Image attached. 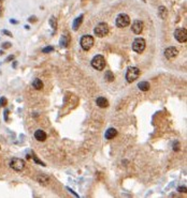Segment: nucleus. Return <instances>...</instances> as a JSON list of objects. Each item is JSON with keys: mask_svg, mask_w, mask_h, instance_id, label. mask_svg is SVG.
<instances>
[{"mask_svg": "<svg viewBox=\"0 0 187 198\" xmlns=\"http://www.w3.org/2000/svg\"><path fill=\"white\" fill-rule=\"evenodd\" d=\"M174 37L180 43H185L187 41V31L185 28H178L174 31Z\"/></svg>", "mask_w": 187, "mask_h": 198, "instance_id": "nucleus-8", "label": "nucleus"}, {"mask_svg": "<svg viewBox=\"0 0 187 198\" xmlns=\"http://www.w3.org/2000/svg\"><path fill=\"white\" fill-rule=\"evenodd\" d=\"M138 88L141 90V91H147L150 89V84L147 81H140L138 84Z\"/></svg>", "mask_w": 187, "mask_h": 198, "instance_id": "nucleus-17", "label": "nucleus"}, {"mask_svg": "<svg viewBox=\"0 0 187 198\" xmlns=\"http://www.w3.org/2000/svg\"><path fill=\"white\" fill-rule=\"evenodd\" d=\"M104 78H106V81L111 83V81H114V75H113V73L111 71H106V74H104Z\"/></svg>", "mask_w": 187, "mask_h": 198, "instance_id": "nucleus-20", "label": "nucleus"}, {"mask_svg": "<svg viewBox=\"0 0 187 198\" xmlns=\"http://www.w3.org/2000/svg\"><path fill=\"white\" fill-rule=\"evenodd\" d=\"M173 150H175V151L180 150V144H178V141H174V144H173Z\"/></svg>", "mask_w": 187, "mask_h": 198, "instance_id": "nucleus-25", "label": "nucleus"}, {"mask_svg": "<svg viewBox=\"0 0 187 198\" xmlns=\"http://www.w3.org/2000/svg\"><path fill=\"white\" fill-rule=\"evenodd\" d=\"M34 138L38 141H45L46 139V134L43 130H37L34 132Z\"/></svg>", "mask_w": 187, "mask_h": 198, "instance_id": "nucleus-11", "label": "nucleus"}, {"mask_svg": "<svg viewBox=\"0 0 187 198\" xmlns=\"http://www.w3.org/2000/svg\"><path fill=\"white\" fill-rule=\"evenodd\" d=\"M163 54H165V57L167 59H173L178 55V50H176L175 47L171 46V47L166 48L165 52H163Z\"/></svg>", "mask_w": 187, "mask_h": 198, "instance_id": "nucleus-10", "label": "nucleus"}, {"mask_svg": "<svg viewBox=\"0 0 187 198\" xmlns=\"http://www.w3.org/2000/svg\"><path fill=\"white\" fill-rule=\"evenodd\" d=\"M0 64H1V63H0Z\"/></svg>", "mask_w": 187, "mask_h": 198, "instance_id": "nucleus-34", "label": "nucleus"}, {"mask_svg": "<svg viewBox=\"0 0 187 198\" xmlns=\"http://www.w3.org/2000/svg\"><path fill=\"white\" fill-rule=\"evenodd\" d=\"M37 180L42 184V185H46V184L50 183V178L47 176H45V175H40V176H38Z\"/></svg>", "mask_w": 187, "mask_h": 198, "instance_id": "nucleus-14", "label": "nucleus"}, {"mask_svg": "<svg viewBox=\"0 0 187 198\" xmlns=\"http://www.w3.org/2000/svg\"><path fill=\"white\" fill-rule=\"evenodd\" d=\"M143 23L141 22V21H139V19H137V21H134L133 23H132V25H131V30H132V32L136 34H140L142 31H143Z\"/></svg>", "mask_w": 187, "mask_h": 198, "instance_id": "nucleus-9", "label": "nucleus"}, {"mask_svg": "<svg viewBox=\"0 0 187 198\" xmlns=\"http://www.w3.org/2000/svg\"><path fill=\"white\" fill-rule=\"evenodd\" d=\"M91 66H93L95 70H98V71H102L104 66H106V59L102 55H97L91 59Z\"/></svg>", "mask_w": 187, "mask_h": 198, "instance_id": "nucleus-1", "label": "nucleus"}, {"mask_svg": "<svg viewBox=\"0 0 187 198\" xmlns=\"http://www.w3.org/2000/svg\"><path fill=\"white\" fill-rule=\"evenodd\" d=\"M94 32H95V34H96L97 37H106V34L109 33V26H108V24H106V23H100V24H98V25L95 27Z\"/></svg>", "mask_w": 187, "mask_h": 198, "instance_id": "nucleus-3", "label": "nucleus"}, {"mask_svg": "<svg viewBox=\"0 0 187 198\" xmlns=\"http://www.w3.org/2000/svg\"><path fill=\"white\" fill-rule=\"evenodd\" d=\"M53 50H54L53 46H47V47H45V48H43V50H42V53L49 54V53H51V52H53Z\"/></svg>", "mask_w": 187, "mask_h": 198, "instance_id": "nucleus-22", "label": "nucleus"}, {"mask_svg": "<svg viewBox=\"0 0 187 198\" xmlns=\"http://www.w3.org/2000/svg\"><path fill=\"white\" fill-rule=\"evenodd\" d=\"M10 22L12 23V24H17V22H16L15 19H10Z\"/></svg>", "mask_w": 187, "mask_h": 198, "instance_id": "nucleus-32", "label": "nucleus"}, {"mask_svg": "<svg viewBox=\"0 0 187 198\" xmlns=\"http://www.w3.org/2000/svg\"><path fill=\"white\" fill-rule=\"evenodd\" d=\"M50 24H51V26H52V28H53L54 30H56V28H57V23H56V18H55V17H51Z\"/></svg>", "mask_w": 187, "mask_h": 198, "instance_id": "nucleus-21", "label": "nucleus"}, {"mask_svg": "<svg viewBox=\"0 0 187 198\" xmlns=\"http://www.w3.org/2000/svg\"><path fill=\"white\" fill-rule=\"evenodd\" d=\"M80 44H81V47L84 50H89L94 45V37L89 34H85L81 37Z\"/></svg>", "mask_w": 187, "mask_h": 198, "instance_id": "nucleus-4", "label": "nucleus"}, {"mask_svg": "<svg viewBox=\"0 0 187 198\" xmlns=\"http://www.w3.org/2000/svg\"><path fill=\"white\" fill-rule=\"evenodd\" d=\"M6 99L4 98V96H2L1 99H0V107H3V106H6Z\"/></svg>", "mask_w": 187, "mask_h": 198, "instance_id": "nucleus-23", "label": "nucleus"}, {"mask_svg": "<svg viewBox=\"0 0 187 198\" xmlns=\"http://www.w3.org/2000/svg\"><path fill=\"white\" fill-rule=\"evenodd\" d=\"M143 1H145V0H143Z\"/></svg>", "mask_w": 187, "mask_h": 198, "instance_id": "nucleus-33", "label": "nucleus"}, {"mask_svg": "<svg viewBox=\"0 0 187 198\" xmlns=\"http://www.w3.org/2000/svg\"><path fill=\"white\" fill-rule=\"evenodd\" d=\"M178 191L180 193H186V186H180L178 189Z\"/></svg>", "mask_w": 187, "mask_h": 198, "instance_id": "nucleus-27", "label": "nucleus"}, {"mask_svg": "<svg viewBox=\"0 0 187 198\" xmlns=\"http://www.w3.org/2000/svg\"><path fill=\"white\" fill-rule=\"evenodd\" d=\"M67 190H68V191H69V192H70V193H72V194H73V195H74L75 197H79V195L74 192V191H73V190H71V189H70V187H67Z\"/></svg>", "mask_w": 187, "mask_h": 198, "instance_id": "nucleus-28", "label": "nucleus"}, {"mask_svg": "<svg viewBox=\"0 0 187 198\" xmlns=\"http://www.w3.org/2000/svg\"><path fill=\"white\" fill-rule=\"evenodd\" d=\"M34 162H36V163H38V164L42 165V166H45V164H44V163H42V162H41L40 160H39V158L36 156V155H34Z\"/></svg>", "mask_w": 187, "mask_h": 198, "instance_id": "nucleus-26", "label": "nucleus"}, {"mask_svg": "<svg viewBox=\"0 0 187 198\" xmlns=\"http://www.w3.org/2000/svg\"><path fill=\"white\" fill-rule=\"evenodd\" d=\"M140 76V70L136 66H129L126 72V81L128 83H132Z\"/></svg>", "mask_w": 187, "mask_h": 198, "instance_id": "nucleus-2", "label": "nucleus"}, {"mask_svg": "<svg viewBox=\"0 0 187 198\" xmlns=\"http://www.w3.org/2000/svg\"><path fill=\"white\" fill-rule=\"evenodd\" d=\"M69 44V37L67 35H61L60 37V41H59V45L61 47H67Z\"/></svg>", "mask_w": 187, "mask_h": 198, "instance_id": "nucleus-18", "label": "nucleus"}, {"mask_svg": "<svg viewBox=\"0 0 187 198\" xmlns=\"http://www.w3.org/2000/svg\"><path fill=\"white\" fill-rule=\"evenodd\" d=\"M96 103L100 108H106V107L109 106V102H108V100H106V98H103V96H99V98H97Z\"/></svg>", "mask_w": 187, "mask_h": 198, "instance_id": "nucleus-12", "label": "nucleus"}, {"mask_svg": "<svg viewBox=\"0 0 187 198\" xmlns=\"http://www.w3.org/2000/svg\"><path fill=\"white\" fill-rule=\"evenodd\" d=\"M145 46H146L145 40L142 39V37H137L133 41V43H132V50L138 54L143 53V50H145Z\"/></svg>", "mask_w": 187, "mask_h": 198, "instance_id": "nucleus-6", "label": "nucleus"}, {"mask_svg": "<svg viewBox=\"0 0 187 198\" xmlns=\"http://www.w3.org/2000/svg\"><path fill=\"white\" fill-rule=\"evenodd\" d=\"M10 167L12 168V169H14L15 171H21V170H23L24 167H25V162H24V160H22V158H14L10 161Z\"/></svg>", "mask_w": 187, "mask_h": 198, "instance_id": "nucleus-7", "label": "nucleus"}, {"mask_svg": "<svg viewBox=\"0 0 187 198\" xmlns=\"http://www.w3.org/2000/svg\"><path fill=\"white\" fill-rule=\"evenodd\" d=\"M116 135H117V131H116L114 127H110V129L106 130V134H104V137H106V139H112Z\"/></svg>", "mask_w": 187, "mask_h": 198, "instance_id": "nucleus-13", "label": "nucleus"}, {"mask_svg": "<svg viewBox=\"0 0 187 198\" xmlns=\"http://www.w3.org/2000/svg\"><path fill=\"white\" fill-rule=\"evenodd\" d=\"M82 21H83V15H80L79 17L74 19V22H73V26H72V29L74 31L78 30V28L80 27V25L82 24Z\"/></svg>", "mask_w": 187, "mask_h": 198, "instance_id": "nucleus-15", "label": "nucleus"}, {"mask_svg": "<svg viewBox=\"0 0 187 198\" xmlns=\"http://www.w3.org/2000/svg\"><path fill=\"white\" fill-rule=\"evenodd\" d=\"M158 14H159V17H160V18L165 19L166 16H167V9H166L165 6H159Z\"/></svg>", "mask_w": 187, "mask_h": 198, "instance_id": "nucleus-19", "label": "nucleus"}, {"mask_svg": "<svg viewBox=\"0 0 187 198\" xmlns=\"http://www.w3.org/2000/svg\"><path fill=\"white\" fill-rule=\"evenodd\" d=\"M115 24L118 28H125V27H127V26L130 24V18H129V16H128L127 14L121 13V14L116 17Z\"/></svg>", "mask_w": 187, "mask_h": 198, "instance_id": "nucleus-5", "label": "nucleus"}, {"mask_svg": "<svg viewBox=\"0 0 187 198\" xmlns=\"http://www.w3.org/2000/svg\"><path fill=\"white\" fill-rule=\"evenodd\" d=\"M2 48H4V50H6V48H10V47L12 46V44L10 43V42H4V43H2Z\"/></svg>", "mask_w": 187, "mask_h": 198, "instance_id": "nucleus-24", "label": "nucleus"}, {"mask_svg": "<svg viewBox=\"0 0 187 198\" xmlns=\"http://www.w3.org/2000/svg\"><path fill=\"white\" fill-rule=\"evenodd\" d=\"M2 33L6 34V35H9V37H12V33L9 32V31H6V30H2Z\"/></svg>", "mask_w": 187, "mask_h": 198, "instance_id": "nucleus-30", "label": "nucleus"}, {"mask_svg": "<svg viewBox=\"0 0 187 198\" xmlns=\"http://www.w3.org/2000/svg\"><path fill=\"white\" fill-rule=\"evenodd\" d=\"M13 58H14V56H10L9 58H6V61H10V60H12Z\"/></svg>", "mask_w": 187, "mask_h": 198, "instance_id": "nucleus-31", "label": "nucleus"}, {"mask_svg": "<svg viewBox=\"0 0 187 198\" xmlns=\"http://www.w3.org/2000/svg\"><path fill=\"white\" fill-rule=\"evenodd\" d=\"M32 87H34V89L41 90L42 88H43V83H42V81H41V79H39V78H36V79L32 81Z\"/></svg>", "mask_w": 187, "mask_h": 198, "instance_id": "nucleus-16", "label": "nucleus"}, {"mask_svg": "<svg viewBox=\"0 0 187 198\" xmlns=\"http://www.w3.org/2000/svg\"><path fill=\"white\" fill-rule=\"evenodd\" d=\"M8 114H9V110L6 109V110H4V120L6 121H8Z\"/></svg>", "mask_w": 187, "mask_h": 198, "instance_id": "nucleus-29", "label": "nucleus"}]
</instances>
